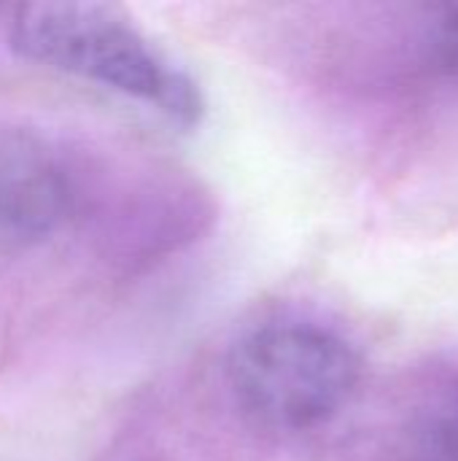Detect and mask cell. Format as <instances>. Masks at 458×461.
I'll use <instances>...</instances> for the list:
<instances>
[{
  "mask_svg": "<svg viewBox=\"0 0 458 461\" xmlns=\"http://www.w3.org/2000/svg\"><path fill=\"white\" fill-rule=\"evenodd\" d=\"M8 38L24 59L119 92L181 127L197 124L205 113L197 81L116 8L94 3L19 5Z\"/></svg>",
  "mask_w": 458,
  "mask_h": 461,
  "instance_id": "cell-1",
  "label": "cell"
},
{
  "mask_svg": "<svg viewBox=\"0 0 458 461\" xmlns=\"http://www.w3.org/2000/svg\"><path fill=\"white\" fill-rule=\"evenodd\" d=\"M238 408L273 432H313L337 419L362 384V359L337 330L308 321H270L243 335L227 359Z\"/></svg>",
  "mask_w": 458,
  "mask_h": 461,
  "instance_id": "cell-2",
  "label": "cell"
},
{
  "mask_svg": "<svg viewBox=\"0 0 458 461\" xmlns=\"http://www.w3.org/2000/svg\"><path fill=\"white\" fill-rule=\"evenodd\" d=\"M81 208L73 170L38 146L0 151V249L38 246L62 232Z\"/></svg>",
  "mask_w": 458,
  "mask_h": 461,
  "instance_id": "cell-3",
  "label": "cell"
},
{
  "mask_svg": "<svg viewBox=\"0 0 458 461\" xmlns=\"http://www.w3.org/2000/svg\"><path fill=\"white\" fill-rule=\"evenodd\" d=\"M405 461H458V370L413 405L402 432Z\"/></svg>",
  "mask_w": 458,
  "mask_h": 461,
  "instance_id": "cell-4",
  "label": "cell"
},
{
  "mask_svg": "<svg viewBox=\"0 0 458 461\" xmlns=\"http://www.w3.org/2000/svg\"><path fill=\"white\" fill-rule=\"evenodd\" d=\"M421 59L435 78L458 86V3L437 8L435 19L427 24Z\"/></svg>",
  "mask_w": 458,
  "mask_h": 461,
  "instance_id": "cell-5",
  "label": "cell"
}]
</instances>
